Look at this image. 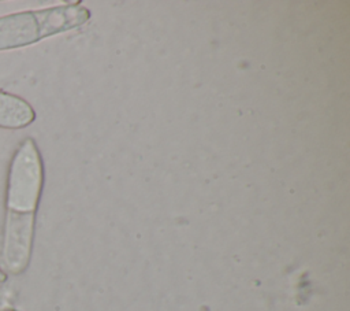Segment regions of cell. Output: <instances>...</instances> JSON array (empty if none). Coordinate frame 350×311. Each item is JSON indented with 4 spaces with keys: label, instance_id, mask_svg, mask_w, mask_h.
Here are the masks:
<instances>
[{
    "label": "cell",
    "instance_id": "cell-1",
    "mask_svg": "<svg viewBox=\"0 0 350 311\" xmlns=\"http://www.w3.org/2000/svg\"><path fill=\"white\" fill-rule=\"evenodd\" d=\"M42 186V158L36 141L26 137L11 156L4 193L1 259L12 275L25 273L30 264Z\"/></svg>",
    "mask_w": 350,
    "mask_h": 311
},
{
    "label": "cell",
    "instance_id": "cell-2",
    "mask_svg": "<svg viewBox=\"0 0 350 311\" xmlns=\"http://www.w3.org/2000/svg\"><path fill=\"white\" fill-rule=\"evenodd\" d=\"M89 18L90 11L79 3L3 15L0 16V51L31 45L42 38L75 29Z\"/></svg>",
    "mask_w": 350,
    "mask_h": 311
},
{
    "label": "cell",
    "instance_id": "cell-3",
    "mask_svg": "<svg viewBox=\"0 0 350 311\" xmlns=\"http://www.w3.org/2000/svg\"><path fill=\"white\" fill-rule=\"evenodd\" d=\"M34 119L36 111L25 99L0 90V127L23 129Z\"/></svg>",
    "mask_w": 350,
    "mask_h": 311
},
{
    "label": "cell",
    "instance_id": "cell-4",
    "mask_svg": "<svg viewBox=\"0 0 350 311\" xmlns=\"http://www.w3.org/2000/svg\"><path fill=\"white\" fill-rule=\"evenodd\" d=\"M7 281V273L0 267V285H3Z\"/></svg>",
    "mask_w": 350,
    "mask_h": 311
},
{
    "label": "cell",
    "instance_id": "cell-5",
    "mask_svg": "<svg viewBox=\"0 0 350 311\" xmlns=\"http://www.w3.org/2000/svg\"><path fill=\"white\" fill-rule=\"evenodd\" d=\"M0 311H18V310L11 308V307H0Z\"/></svg>",
    "mask_w": 350,
    "mask_h": 311
}]
</instances>
